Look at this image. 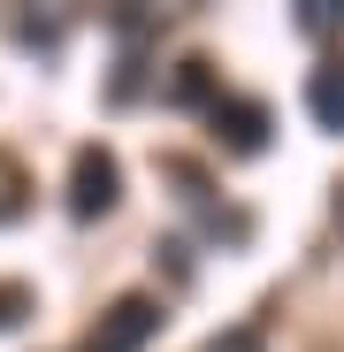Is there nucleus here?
<instances>
[{
	"label": "nucleus",
	"mask_w": 344,
	"mask_h": 352,
	"mask_svg": "<svg viewBox=\"0 0 344 352\" xmlns=\"http://www.w3.org/2000/svg\"><path fill=\"white\" fill-rule=\"evenodd\" d=\"M153 329H161V299H146V291H123V299H115V307L92 322L84 352H138Z\"/></svg>",
	"instance_id": "1"
},
{
	"label": "nucleus",
	"mask_w": 344,
	"mask_h": 352,
	"mask_svg": "<svg viewBox=\"0 0 344 352\" xmlns=\"http://www.w3.org/2000/svg\"><path fill=\"white\" fill-rule=\"evenodd\" d=\"M115 192H123V168H115V153H107V146H77V161H69V214L92 222V214L115 207Z\"/></svg>",
	"instance_id": "2"
},
{
	"label": "nucleus",
	"mask_w": 344,
	"mask_h": 352,
	"mask_svg": "<svg viewBox=\"0 0 344 352\" xmlns=\"http://www.w3.org/2000/svg\"><path fill=\"white\" fill-rule=\"evenodd\" d=\"M207 115H214V138H222L229 153H260V146H268V107H260V100H214Z\"/></svg>",
	"instance_id": "3"
},
{
	"label": "nucleus",
	"mask_w": 344,
	"mask_h": 352,
	"mask_svg": "<svg viewBox=\"0 0 344 352\" xmlns=\"http://www.w3.org/2000/svg\"><path fill=\"white\" fill-rule=\"evenodd\" d=\"M306 115H314L321 131H344V54L314 62V77H306Z\"/></svg>",
	"instance_id": "4"
},
{
	"label": "nucleus",
	"mask_w": 344,
	"mask_h": 352,
	"mask_svg": "<svg viewBox=\"0 0 344 352\" xmlns=\"http://www.w3.org/2000/svg\"><path fill=\"white\" fill-rule=\"evenodd\" d=\"M23 207H31V176H23L8 153H0V222H16Z\"/></svg>",
	"instance_id": "5"
},
{
	"label": "nucleus",
	"mask_w": 344,
	"mask_h": 352,
	"mask_svg": "<svg viewBox=\"0 0 344 352\" xmlns=\"http://www.w3.org/2000/svg\"><path fill=\"white\" fill-rule=\"evenodd\" d=\"M299 23L306 31H344V0H299Z\"/></svg>",
	"instance_id": "6"
},
{
	"label": "nucleus",
	"mask_w": 344,
	"mask_h": 352,
	"mask_svg": "<svg viewBox=\"0 0 344 352\" xmlns=\"http://www.w3.org/2000/svg\"><path fill=\"white\" fill-rule=\"evenodd\" d=\"M23 314H31V291L23 283H0V329H16Z\"/></svg>",
	"instance_id": "7"
},
{
	"label": "nucleus",
	"mask_w": 344,
	"mask_h": 352,
	"mask_svg": "<svg viewBox=\"0 0 344 352\" xmlns=\"http://www.w3.org/2000/svg\"><path fill=\"white\" fill-rule=\"evenodd\" d=\"M336 214H344V199H336Z\"/></svg>",
	"instance_id": "8"
}]
</instances>
